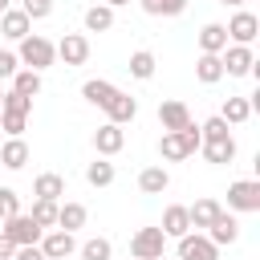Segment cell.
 <instances>
[{
  "mask_svg": "<svg viewBox=\"0 0 260 260\" xmlns=\"http://www.w3.org/2000/svg\"><path fill=\"white\" fill-rule=\"evenodd\" d=\"M85 219H89L85 203H61L57 207V228L61 232H77V228H85Z\"/></svg>",
  "mask_w": 260,
  "mask_h": 260,
  "instance_id": "cell-23",
  "label": "cell"
},
{
  "mask_svg": "<svg viewBox=\"0 0 260 260\" xmlns=\"http://www.w3.org/2000/svg\"><path fill=\"white\" fill-rule=\"evenodd\" d=\"M175 260H219V248L203 232H187V236H179V256Z\"/></svg>",
  "mask_w": 260,
  "mask_h": 260,
  "instance_id": "cell-7",
  "label": "cell"
},
{
  "mask_svg": "<svg viewBox=\"0 0 260 260\" xmlns=\"http://www.w3.org/2000/svg\"><path fill=\"white\" fill-rule=\"evenodd\" d=\"M219 4H228V8H244V0H219Z\"/></svg>",
  "mask_w": 260,
  "mask_h": 260,
  "instance_id": "cell-43",
  "label": "cell"
},
{
  "mask_svg": "<svg viewBox=\"0 0 260 260\" xmlns=\"http://www.w3.org/2000/svg\"><path fill=\"white\" fill-rule=\"evenodd\" d=\"M199 134H203V142H207V138H223V134H232V130H228V122L215 114V118H207V122L199 126Z\"/></svg>",
  "mask_w": 260,
  "mask_h": 260,
  "instance_id": "cell-38",
  "label": "cell"
},
{
  "mask_svg": "<svg viewBox=\"0 0 260 260\" xmlns=\"http://www.w3.org/2000/svg\"><path fill=\"white\" fill-rule=\"evenodd\" d=\"M57 207H61V203H53V199H32V211H28V215L49 232V228H57Z\"/></svg>",
  "mask_w": 260,
  "mask_h": 260,
  "instance_id": "cell-31",
  "label": "cell"
},
{
  "mask_svg": "<svg viewBox=\"0 0 260 260\" xmlns=\"http://www.w3.org/2000/svg\"><path fill=\"white\" fill-rule=\"evenodd\" d=\"M12 256H16V244H12V240L0 232V260H12Z\"/></svg>",
  "mask_w": 260,
  "mask_h": 260,
  "instance_id": "cell-41",
  "label": "cell"
},
{
  "mask_svg": "<svg viewBox=\"0 0 260 260\" xmlns=\"http://www.w3.org/2000/svg\"><path fill=\"white\" fill-rule=\"evenodd\" d=\"M0 32H4L8 41H16V45H20V41H24L28 32H32V20H28V16L20 12V8H8V12L0 16Z\"/></svg>",
  "mask_w": 260,
  "mask_h": 260,
  "instance_id": "cell-19",
  "label": "cell"
},
{
  "mask_svg": "<svg viewBox=\"0 0 260 260\" xmlns=\"http://www.w3.org/2000/svg\"><path fill=\"white\" fill-rule=\"evenodd\" d=\"M158 260H175V256H158Z\"/></svg>",
  "mask_w": 260,
  "mask_h": 260,
  "instance_id": "cell-45",
  "label": "cell"
},
{
  "mask_svg": "<svg viewBox=\"0 0 260 260\" xmlns=\"http://www.w3.org/2000/svg\"><path fill=\"white\" fill-rule=\"evenodd\" d=\"M57 57L73 69V65H85L89 61V37L85 32H65L61 41H57Z\"/></svg>",
  "mask_w": 260,
  "mask_h": 260,
  "instance_id": "cell-9",
  "label": "cell"
},
{
  "mask_svg": "<svg viewBox=\"0 0 260 260\" xmlns=\"http://www.w3.org/2000/svg\"><path fill=\"white\" fill-rule=\"evenodd\" d=\"M199 150H203V158H207V162L223 167V162H232V158H236V138H232V134H223V138H207V142H199Z\"/></svg>",
  "mask_w": 260,
  "mask_h": 260,
  "instance_id": "cell-14",
  "label": "cell"
},
{
  "mask_svg": "<svg viewBox=\"0 0 260 260\" xmlns=\"http://www.w3.org/2000/svg\"><path fill=\"white\" fill-rule=\"evenodd\" d=\"M24 162H28V142H24V138H8V142L0 146V167L24 171Z\"/></svg>",
  "mask_w": 260,
  "mask_h": 260,
  "instance_id": "cell-22",
  "label": "cell"
},
{
  "mask_svg": "<svg viewBox=\"0 0 260 260\" xmlns=\"http://www.w3.org/2000/svg\"><path fill=\"white\" fill-rule=\"evenodd\" d=\"M20 12H24L28 20H45V16L53 12V0H24V4H20Z\"/></svg>",
  "mask_w": 260,
  "mask_h": 260,
  "instance_id": "cell-37",
  "label": "cell"
},
{
  "mask_svg": "<svg viewBox=\"0 0 260 260\" xmlns=\"http://www.w3.org/2000/svg\"><path fill=\"white\" fill-rule=\"evenodd\" d=\"M32 195H37V199H53V203H61V199H65V179H61L57 171H45V175L32 179Z\"/></svg>",
  "mask_w": 260,
  "mask_h": 260,
  "instance_id": "cell-16",
  "label": "cell"
},
{
  "mask_svg": "<svg viewBox=\"0 0 260 260\" xmlns=\"http://www.w3.org/2000/svg\"><path fill=\"white\" fill-rule=\"evenodd\" d=\"M12 93H20V98H37V93H41V73H32V69H16V73H12Z\"/></svg>",
  "mask_w": 260,
  "mask_h": 260,
  "instance_id": "cell-29",
  "label": "cell"
},
{
  "mask_svg": "<svg viewBox=\"0 0 260 260\" xmlns=\"http://www.w3.org/2000/svg\"><path fill=\"white\" fill-rule=\"evenodd\" d=\"M85 183H89V187H110V183H114V162L93 158V162L85 167Z\"/></svg>",
  "mask_w": 260,
  "mask_h": 260,
  "instance_id": "cell-30",
  "label": "cell"
},
{
  "mask_svg": "<svg viewBox=\"0 0 260 260\" xmlns=\"http://www.w3.org/2000/svg\"><path fill=\"white\" fill-rule=\"evenodd\" d=\"M219 118H223L228 126H244V122L252 118V106H248V98H228V102H223V110H219Z\"/></svg>",
  "mask_w": 260,
  "mask_h": 260,
  "instance_id": "cell-27",
  "label": "cell"
},
{
  "mask_svg": "<svg viewBox=\"0 0 260 260\" xmlns=\"http://www.w3.org/2000/svg\"><path fill=\"white\" fill-rule=\"evenodd\" d=\"M0 110H4V114H20V118H28V114H32V98H20V93L8 89L4 102H0Z\"/></svg>",
  "mask_w": 260,
  "mask_h": 260,
  "instance_id": "cell-34",
  "label": "cell"
},
{
  "mask_svg": "<svg viewBox=\"0 0 260 260\" xmlns=\"http://www.w3.org/2000/svg\"><path fill=\"white\" fill-rule=\"evenodd\" d=\"M4 12H8V0H0V16H4Z\"/></svg>",
  "mask_w": 260,
  "mask_h": 260,
  "instance_id": "cell-44",
  "label": "cell"
},
{
  "mask_svg": "<svg viewBox=\"0 0 260 260\" xmlns=\"http://www.w3.org/2000/svg\"><path fill=\"white\" fill-rule=\"evenodd\" d=\"M16 211H20V195H16L12 187H0V223H4V219H12Z\"/></svg>",
  "mask_w": 260,
  "mask_h": 260,
  "instance_id": "cell-35",
  "label": "cell"
},
{
  "mask_svg": "<svg viewBox=\"0 0 260 260\" xmlns=\"http://www.w3.org/2000/svg\"><path fill=\"white\" fill-rule=\"evenodd\" d=\"M85 28H89V32H110V28H114V8H106V4L85 8Z\"/></svg>",
  "mask_w": 260,
  "mask_h": 260,
  "instance_id": "cell-28",
  "label": "cell"
},
{
  "mask_svg": "<svg viewBox=\"0 0 260 260\" xmlns=\"http://www.w3.org/2000/svg\"><path fill=\"white\" fill-rule=\"evenodd\" d=\"M41 252H45V260H65V256L77 252V240H73V232L49 228V232L41 236Z\"/></svg>",
  "mask_w": 260,
  "mask_h": 260,
  "instance_id": "cell-10",
  "label": "cell"
},
{
  "mask_svg": "<svg viewBox=\"0 0 260 260\" xmlns=\"http://www.w3.org/2000/svg\"><path fill=\"white\" fill-rule=\"evenodd\" d=\"M158 122H162V130H183V126L191 122V110H187L179 98H171V102H158Z\"/></svg>",
  "mask_w": 260,
  "mask_h": 260,
  "instance_id": "cell-15",
  "label": "cell"
},
{
  "mask_svg": "<svg viewBox=\"0 0 260 260\" xmlns=\"http://www.w3.org/2000/svg\"><path fill=\"white\" fill-rule=\"evenodd\" d=\"M122 4H130V0H106V8H122Z\"/></svg>",
  "mask_w": 260,
  "mask_h": 260,
  "instance_id": "cell-42",
  "label": "cell"
},
{
  "mask_svg": "<svg viewBox=\"0 0 260 260\" xmlns=\"http://www.w3.org/2000/svg\"><path fill=\"white\" fill-rule=\"evenodd\" d=\"M187 215H191V228H211L219 215H223V203H215V199H195L191 207H187Z\"/></svg>",
  "mask_w": 260,
  "mask_h": 260,
  "instance_id": "cell-17",
  "label": "cell"
},
{
  "mask_svg": "<svg viewBox=\"0 0 260 260\" xmlns=\"http://www.w3.org/2000/svg\"><path fill=\"white\" fill-rule=\"evenodd\" d=\"M12 260H45V252H41V244H24V248H16Z\"/></svg>",
  "mask_w": 260,
  "mask_h": 260,
  "instance_id": "cell-40",
  "label": "cell"
},
{
  "mask_svg": "<svg viewBox=\"0 0 260 260\" xmlns=\"http://www.w3.org/2000/svg\"><path fill=\"white\" fill-rule=\"evenodd\" d=\"M24 126H28V118H20V114H4V110H0V130H4L8 138H20Z\"/></svg>",
  "mask_w": 260,
  "mask_h": 260,
  "instance_id": "cell-36",
  "label": "cell"
},
{
  "mask_svg": "<svg viewBox=\"0 0 260 260\" xmlns=\"http://www.w3.org/2000/svg\"><path fill=\"white\" fill-rule=\"evenodd\" d=\"M223 28H228V41H232V45H252V41H256V32H260V16L240 8Z\"/></svg>",
  "mask_w": 260,
  "mask_h": 260,
  "instance_id": "cell-8",
  "label": "cell"
},
{
  "mask_svg": "<svg viewBox=\"0 0 260 260\" xmlns=\"http://www.w3.org/2000/svg\"><path fill=\"white\" fill-rule=\"evenodd\" d=\"M130 256H134V260H158V256H167V236H162V228H138V232L130 236Z\"/></svg>",
  "mask_w": 260,
  "mask_h": 260,
  "instance_id": "cell-3",
  "label": "cell"
},
{
  "mask_svg": "<svg viewBox=\"0 0 260 260\" xmlns=\"http://www.w3.org/2000/svg\"><path fill=\"white\" fill-rule=\"evenodd\" d=\"M158 228H162L167 240L187 236V232H191V215H187V207H183V203H171V207L162 211V223H158Z\"/></svg>",
  "mask_w": 260,
  "mask_h": 260,
  "instance_id": "cell-13",
  "label": "cell"
},
{
  "mask_svg": "<svg viewBox=\"0 0 260 260\" xmlns=\"http://www.w3.org/2000/svg\"><path fill=\"white\" fill-rule=\"evenodd\" d=\"M77 252H81V260H110V256H114V244H110L106 236H93V240H85Z\"/></svg>",
  "mask_w": 260,
  "mask_h": 260,
  "instance_id": "cell-32",
  "label": "cell"
},
{
  "mask_svg": "<svg viewBox=\"0 0 260 260\" xmlns=\"http://www.w3.org/2000/svg\"><path fill=\"white\" fill-rule=\"evenodd\" d=\"M199 142H203L199 126L187 122L183 130H162V138H158V154H162L167 162H183V158H191V154L199 150Z\"/></svg>",
  "mask_w": 260,
  "mask_h": 260,
  "instance_id": "cell-1",
  "label": "cell"
},
{
  "mask_svg": "<svg viewBox=\"0 0 260 260\" xmlns=\"http://www.w3.org/2000/svg\"><path fill=\"white\" fill-rule=\"evenodd\" d=\"M219 61H223V77H248L256 65V53H252V45H228L219 53Z\"/></svg>",
  "mask_w": 260,
  "mask_h": 260,
  "instance_id": "cell-6",
  "label": "cell"
},
{
  "mask_svg": "<svg viewBox=\"0 0 260 260\" xmlns=\"http://www.w3.org/2000/svg\"><path fill=\"white\" fill-rule=\"evenodd\" d=\"M223 49H228V28L215 24V20L203 24V28H199V53H215V57H219Z\"/></svg>",
  "mask_w": 260,
  "mask_h": 260,
  "instance_id": "cell-21",
  "label": "cell"
},
{
  "mask_svg": "<svg viewBox=\"0 0 260 260\" xmlns=\"http://www.w3.org/2000/svg\"><path fill=\"white\" fill-rule=\"evenodd\" d=\"M228 207L232 211H244V215L260 211V183L256 179H236L228 187Z\"/></svg>",
  "mask_w": 260,
  "mask_h": 260,
  "instance_id": "cell-5",
  "label": "cell"
},
{
  "mask_svg": "<svg viewBox=\"0 0 260 260\" xmlns=\"http://www.w3.org/2000/svg\"><path fill=\"white\" fill-rule=\"evenodd\" d=\"M16 69H20L16 53H12V49H0V81H4V77L12 81V73H16Z\"/></svg>",
  "mask_w": 260,
  "mask_h": 260,
  "instance_id": "cell-39",
  "label": "cell"
},
{
  "mask_svg": "<svg viewBox=\"0 0 260 260\" xmlns=\"http://www.w3.org/2000/svg\"><path fill=\"white\" fill-rule=\"evenodd\" d=\"M0 102H4V89H0Z\"/></svg>",
  "mask_w": 260,
  "mask_h": 260,
  "instance_id": "cell-46",
  "label": "cell"
},
{
  "mask_svg": "<svg viewBox=\"0 0 260 260\" xmlns=\"http://www.w3.org/2000/svg\"><path fill=\"white\" fill-rule=\"evenodd\" d=\"M207 240H211L215 248H228V244H236V240H240V223H236V215H228V211H223V215H219V219L207 228Z\"/></svg>",
  "mask_w": 260,
  "mask_h": 260,
  "instance_id": "cell-18",
  "label": "cell"
},
{
  "mask_svg": "<svg viewBox=\"0 0 260 260\" xmlns=\"http://www.w3.org/2000/svg\"><path fill=\"white\" fill-rule=\"evenodd\" d=\"M195 77H199L203 85L223 81V61H219L215 53H199V61H195Z\"/></svg>",
  "mask_w": 260,
  "mask_h": 260,
  "instance_id": "cell-24",
  "label": "cell"
},
{
  "mask_svg": "<svg viewBox=\"0 0 260 260\" xmlns=\"http://www.w3.org/2000/svg\"><path fill=\"white\" fill-rule=\"evenodd\" d=\"M146 16H179L187 8V0H138Z\"/></svg>",
  "mask_w": 260,
  "mask_h": 260,
  "instance_id": "cell-33",
  "label": "cell"
},
{
  "mask_svg": "<svg viewBox=\"0 0 260 260\" xmlns=\"http://www.w3.org/2000/svg\"><path fill=\"white\" fill-rule=\"evenodd\" d=\"M114 89H118L114 81H106V77H89V81L81 85V98H85L89 106H106V102L114 98Z\"/></svg>",
  "mask_w": 260,
  "mask_h": 260,
  "instance_id": "cell-25",
  "label": "cell"
},
{
  "mask_svg": "<svg viewBox=\"0 0 260 260\" xmlns=\"http://www.w3.org/2000/svg\"><path fill=\"white\" fill-rule=\"evenodd\" d=\"M16 248H24V244H41V236H45V228L28 215V211H16L12 219H4V228H0Z\"/></svg>",
  "mask_w": 260,
  "mask_h": 260,
  "instance_id": "cell-4",
  "label": "cell"
},
{
  "mask_svg": "<svg viewBox=\"0 0 260 260\" xmlns=\"http://www.w3.org/2000/svg\"><path fill=\"white\" fill-rule=\"evenodd\" d=\"M122 146H126V130H122V126L102 122V126L93 130V150H98V158H110V154H118Z\"/></svg>",
  "mask_w": 260,
  "mask_h": 260,
  "instance_id": "cell-11",
  "label": "cell"
},
{
  "mask_svg": "<svg viewBox=\"0 0 260 260\" xmlns=\"http://www.w3.org/2000/svg\"><path fill=\"white\" fill-rule=\"evenodd\" d=\"M154 69H158V61H154V53H150V49H138V53H130V77H138V81H150V77H154Z\"/></svg>",
  "mask_w": 260,
  "mask_h": 260,
  "instance_id": "cell-26",
  "label": "cell"
},
{
  "mask_svg": "<svg viewBox=\"0 0 260 260\" xmlns=\"http://www.w3.org/2000/svg\"><path fill=\"white\" fill-rule=\"evenodd\" d=\"M16 61H20L24 69H32V73H45V69L57 61V45H53L49 37H41V32H28V37L16 45Z\"/></svg>",
  "mask_w": 260,
  "mask_h": 260,
  "instance_id": "cell-2",
  "label": "cell"
},
{
  "mask_svg": "<svg viewBox=\"0 0 260 260\" xmlns=\"http://www.w3.org/2000/svg\"><path fill=\"white\" fill-rule=\"evenodd\" d=\"M167 187H171L167 167H142V171H138V191H142V195H162Z\"/></svg>",
  "mask_w": 260,
  "mask_h": 260,
  "instance_id": "cell-20",
  "label": "cell"
},
{
  "mask_svg": "<svg viewBox=\"0 0 260 260\" xmlns=\"http://www.w3.org/2000/svg\"><path fill=\"white\" fill-rule=\"evenodd\" d=\"M102 110H106V118H110L114 126H126V122L138 118V102H134L130 93H122V89H114V98H110Z\"/></svg>",
  "mask_w": 260,
  "mask_h": 260,
  "instance_id": "cell-12",
  "label": "cell"
}]
</instances>
